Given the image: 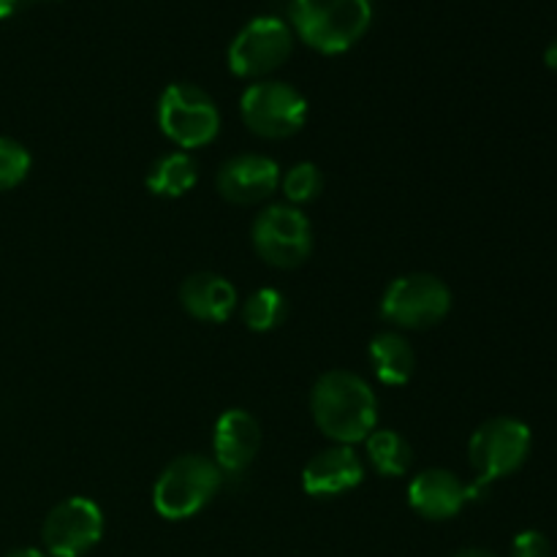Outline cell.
I'll list each match as a JSON object with an SVG mask.
<instances>
[{
    "label": "cell",
    "instance_id": "6da1fadb",
    "mask_svg": "<svg viewBox=\"0 0 557 557\" xmlns=\"http://www.w3.org/2000/svg\"><path fill=\"white\" fill-rule=\"evenodd\" d=\"M310 411L321 433L341 446L368 441L379 422L373 389L351 370H330L321 375L310 395Z\"/></svg>",
    "mask_w": 557,
    "mask_h": 557
},
{
    "label": "cell",
    "instance_id": "7a4b0ae2",
    "mask_svg": "<svg viewBox=\"0 0 557 557\" xmlns=\"http://www.w3.org/2000/svg\"><path fill=\"white\" fill-rule=\"evenodd\" d=\"M294 30L324 54L351 49L373 22V0H294Z\"/></svg>",
    "mask_w": 557,
    "mask_h": 557
},
{
    "label": "cell",
    "instance_id": "3957f363",
    "mask_svg": "<svg viewBox=\"0 0 557 557\" xmlns=\"http://www.w3.org/2000/svg\"><path fill=\"white\" fill-rule=\"evenodd\" d=\"M223 471L205 455H183L169 462L152 490V506L163 520H188L218 495Z\"/></svg>",
    "mask_w": 557,
    "mask_h": 557
},
{
    "label": "cell",
    "instance_id": "277c9868",
    "mask_svg": "<svg viewBox=\"0 0 557 557\" xmlns=\"http://www.w3.org/2000/svg\"><path fill=\"white\" fill-rule=\"evenodd\" d=\"M158 125L174 145L183 150H194V147H205L215 139L221 131V112L201 87L174 82L161 92Z\"/></svg>",
    "mask_w": 557,
    "mask_h": 557
},
{
    "label": "cell",
    "instance_id": "5b68a950",
    "mask_svg": "<svg viewBox=\"0 0 557 557\" xmlns=\"http://www.w3.org/2000/svg\"><path fill=\"white\" fill-rule=\"evenodd\" d=\"M451 310V292L441 277L413 272L392 281L381 299V315L403 330H428L441 324Z\"/></svg>",
    "mask_w": 557,
    "mask_h": 557
},
{
    "label": "cell",
    "instance_id": "8992f818",
    "mask_svg": "<svg viewBox=\"0 0 557 557\" xmlns=\"http://www.w3.org/2000/svg\"><path fill=\"white\" fill-rule=\"evenodd\" d=\"M468 455L473 471L479 473V484L511 476L531 455V428L515 417L490 419L473 433Z\"/></svg>",
    "mask_w": 557,
    "mask_h": 557
},
{
    "label": "cell",
    "instance_id": "52a82bcc",
    "mask_svg": "<svg viewBox=\"0 0 557 557\" xmlns=\"http://www.w3.org/2000/svg\"><path fill=\"white\" fill-rule=\"evenodd\" d=\"M245 125L264 139H286L302 131L308 120V101L286 82H256L239 101Z\"/></svg>",
    "mask_w": 557,
    "mask_h": 557
},
{
    "label": "cell",
    "instance_id": "ba28073f",
    "mask_svg": "<svg viewBox=\"0 0 557 557\" xmlns=\"http://www.w3.org/2000/svg\"><path fill=\"white\" fill-rule=\"evenodd\" d=\"M253 248L270 267L294 270L313 253V228L297 207L272 205L256 218Z\"/></svg>",
    "mask_w": 557,
    "mask_h": 557
},
{
    "label": "cell",
    "instance_id": "9c48e42d",
    "mask_svg": "<svg viewBox=\"0 0 557 557\" xmlns=\"http://www.w3.org/2000/svg\"><path fill=\"white\" fill-rule=\"evenodd\" d=\"M294 49L292 27L277 16H256L234 36L228 47V69L237 76L272 74L288 60Z\"/></svg>",
    "mask_w": 557,
    "mask_h": 557
},
{
    "label": "cell",
    "instance_id": "30bf717a",
    "mask_svg": "<svg viewBox=\"0 0 557 557\" xmlns=\"http://www.w3.org/2000/svg\"><path fill=\"white\" fill-rule=\"evenodd\" d=\"M103 536V511L96 500L74 498L54 506L44 520V547L52 557H82Z\"/></svg>",
    "mask_w": 557,
    "mask_h": 557
},
{
    "label": "cell",
    "instance_id": "8fae6325",
    "mask_svg": "<svg viewBox=\"0 0 557 557\" xmlns=\"http://www.w3.org/2000/svg\"><path fill=\"white\" fill-rule=\"evenodd\" d=\"M281 183V169L267 156L228 158L218 172V190L234 205H259L270 199Z\"/></svg>",
    "mask_w": 557,
    "mask_h": 557
},
{
    "label": "cell",
    "instance_id": "7c38bea8",
    "mask_svg": "<svg viewBox=\"0 0 557 557\" xmlns=\"http://www.w3.org/2000/svg\"><path fill=\"white\" fill-rule=\"evenodd\" d=\"M261 446V428L253 413L243 408L223 411L215 422L212 433V451H215V466L223 473H243L256 460Z\"/></svg>",
    "mask_w": 557,
    "mask_h": 557
},
{
    "label": "cell",
    "instance_id": "4fadbf2b",
    "mask_svg": "<svg viewBox=\"0 0 557 557\" xmlns=\"http://www.w3.org/2000/svg\"><path fill=\"white\" fill-rule=\"evenodd\" d=\"M362 479L364 468L359 455L351 446L341 444L310 457V462L302 471L305 493L315 495V498H332V495L348 493V490L357 487Z\"/></svg>",
    "mask_w": 557,
    "mask_h": 557
},
{
    "label": "cell",
    "instance_id": "5bb4252c",
    "mask_svg": "<svg viewBox=\"0 0 557 557\" xmlns=\"http://www.w3.org/2000/svg\"><path fill=\"white\" fill-rule=\"evenodd\" d=\"M468 500L471 495H468L466 484L444 468H430V471L419 473L408 487V504L424 520H451L460 515Z\"/></svg>",
    "mask_w": 557,
    "mask_h": 557
},
{
    "label": "cell",
    "instance_id": "9a60e30c",
    "mask_svg": "<svg viewBox=\"0 0 557 557\" xmlns=\"http://www.w3.org/2000/svg\"><path fill=\"white\" fill-rule=\"evenodd\" d=\"M180 305L196 321L223 324L237 310V288L215 272H196L180 286Z\"/></svg>",
    "mask_w": 557,
    "mask_h": 557
},
{
    "label": "cell",
    "instance_id": "2e32d148",
    "mask_svg": "<svg viewBox=\"0 0 557 557\" xmlns=\"http://www.w3.org/2000/svg\"><path fill=\"white\" fill-rule=\"evenodd\" d=\"M370 362L381 384L403 386L411 381L417 357H413L411 343L397 332H381L370 343Z\"/></svg>",
    "mask_w": 557,
    "mask_h": 557
},
{
    "label": "cell",
    "instance_id": "e0dca14e",
    "mask_svg": "<svg viewBox=\"0 0 557 557\" xmlns=\"http://www.w3.org/2000/svg\"><path fill=\"white\" fill-rule=\"evenodd\" d=\"M199 180V166L188 152H169L161 156L147 172V190L163 199H180V196L190 194Z\"/></svg>",
    "mask_w": 557,
    "mask_h": 557
},
{
    "label": "cell",
    "instance_id": "ac0fdd59",
    "mask_svg": "<svg viewBox=\"0 0 557 557\" xmlns=\"http://www.w3.org/2000/svg\"><path fill=\"white\" fill-rule=\"evenodd\" d=\"M368 460L381 476L397 479L411 468L413 449L397 430H373L364 441Z\"/></svg>",
    "mask_w": 557,
    "mask_h": 557
},
{
    "label": "cell",
    "instance_id": "d6986e66",
    "mask_svg": "<svg viewBox=\"0 0 557 557\" xmlns=\"http://www.w3.org/2000/svg\"><path fill=\"white\" fill-rule=\"evenodd\" d=\"M286 297L277 288H259L256 294H250L248 302L243 308V319L248 324V330L253 332H270L275 326L283 324L286 319Z\"/></svg>",
    "mask_w": 557,
    "mask_h": 557
},
{
    "label": "cell",
    "instance_id": "ffe728a7",
    "mask_svg": "<svg viewBox=\"0 0 557 557\" xmlns=\"http://www.w3.org/2000/svg\"><path fill=\"white\" fill-rule=\"evenodd\" d=\"M321 190H324V174H321V169L315 163H297L283 177V194H286V199L292 205L313 201Z\"/></svg>",
    "mask_w": 557,
    "mask_h": 557
},
{
    "label": "cell",
    "instance_id": "44dd1931",
    "mask_svg": "<svg viewBox=\"0 0 557 557\" xmlns=\"http://www.w3.org/2000/svg\"><path fill=\"white\" fill-rule=\"evenodd\" d=\"M30 172V156L14 139L0 136V190L16 188Z\"/></svg>",
    "mask_w": 557,
    "mask_h": 557
},
{
    "label": "cell",
    "instance_id": "7402d4cb",
    "mask_svg": "<svg viewBox=\"0 0 557 557\" xmlns=\"http://www.w3.org/2000/svg\"><path fill=\"white\" fill-rule=\"evenodd\" d=\"M511 557H553V544L544 533L522 531L511 544Z\"/></svg>",
    "mask_w": 557,
    "mask_h": 557
},
{
    "label": "cell",
    "instance_id": "603a6c76",
    "mask_svg": "<svg viewBox=\"0 0 557 557\" xmlns=\"http://www.w3.org/2000/svg\"><path fill=\"white\" fill-rule=\"evenodd\" d=\"M544 63H547L553 71H557V38L553 44H549L547 52H544Z\"/></svg>",
    "mask_w": 557,
    "mask_h": 557
},
{
    "label": "cell",
    "instance_id": "cb8c5ba5",
    "mask_svg": "<svg viewBox=\"0 0 557 557\" xmlns=\"http://www.w3.org/2000/svg\"><path fill=\"white\" fill-rule=\"evenodd\" d=\"M5 557H49L47 553H41V549H33V547H25V549H14L11 555Z\"/></svg>",
    "mask_w": 557,
    "mask_h": 557
},
{
    "label": "cell",
    "instance_id": "d4e9b609",
    "mask_svg": "<svg viewBox=\"0 0 557 557\" xmlns=\"http://www.w3.org/2000/svg\"><path fill=\"white\" fill-rule=\"evenodd\" d=\"M455 557H498V555L487 553V549H462V553H457Z\"/></svg>",
    "mask_w": 557,
    "mask_h": 557
}]
</instances>
